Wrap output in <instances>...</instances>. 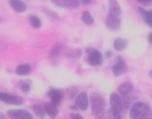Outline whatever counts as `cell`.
<instances>
[{"instance_id": "cell-30", "label": "cell", "mask_w": 152, "mask_h": 119, "mask_svg": "<svg viewBox=\"0 0 152 119\" xmlns=\"http://www.w3.org/2000/svg\"><path fill=\"white\" fill-rule=\"evenodd\" d=\"M148 39H149V42L152 44V33H151L150 35H149V37H148Z\"/></svg>"}, {"instance_id": "cell-6", "label": "cell", "mask_w": 152, "mask_h": 119, "mask_svg": "<svg viewBox=\"0 0 152 119\" xmlns=\"http://www.w3.org/2000/svg\"><path fill=\"white\" fill-rule=\"evenodd\" d=\"M7 117L11 119H32V115L24 110H9L6 113Z\"/></svg>"}, {"instance_id": "cell-19", "label": "cell", "mask_w": 152, "mask_h": 119, "mask_svg": "<svg viewBox=\"0 0 152 119\" xmlns=\"http://www.w3.org/2000/svg\"><path fill=\"white\" fill-rule=\"evenodd\" d=\"M81 20L86 25H91V24H93L94 22V19L93 15L88 11H84L82 12V14H81Z\"/></svg>"}, {"instance_id": "cell-23", "label": "cell", "mask_w": 152, "mask_h": 119, "mask_svg": "<svg viewBox=\"0 0 152 119\" xmlns=\"http://www.w3.org/2000/svg\"><path fill=\"white\" fill-rule=\"evenodd\" d=\"M61 47H62L61 43H60V42L56 43V44L53 46V48H52V50H51V53H50L51 57H57V56L60 54V52H61Z\"/></svg>"}, {"instance_id": "cell-27", "label": "cell", "mask_w": 152, "mask_h": 119, "mask_svg": "<svg viewBox=\"0 0 152 119\" xmlns=\"http://www.w3.org/2000/svg\"><path fill=\"white\" fill-rule=\"evenodd\" d=\"M136 1L143 5H150L152 3V0H136Z\"/></svg>"}, {"instance_id": "cell-28", "label": "cell", "mask_w": 152, "mask_h": 119, "mask_svg": "<svg viewBox=\"0 0 152 119\" xmlns=\"http://www.w3.org/2000/svg\"><path fill=\"white\" fill-rule=\"evenodd\" d=\"M70 119H84L83 116L80 114H71L70 115Z\"/></svg>"}, {"instance_id": "cell-13", "label": "cell", "mask_w": 152, "mask_h": 119, "mask_svg": "<svg viewBox=\"0 0 152 119\" xmlns=\"http://www.w3.org/2000/svg\"><path fill=\"white\" fill-rule=\"evenodd\" d=\"M134 90V86L131 83L129 82H125L121 84L118 87V93L123 96V97H128Z\"/></svg>"}, {"instance_id": "cell-9", "label": "cell", "mask_w": 152, "mask_h": 119, "mask_svg": "<svg viewBox=\"0 0 152 119\" xmlns=\"http://www.w3.org/2000/svg\"><path fill=\"white\" fill-rule=\"evenodd\" d=\"M109 15L115 17L122 16L121 6L117 0H109Z\"/></svg>"}, {"instance_id": "cell-1", "label": "cell", "mask_w": 152, "mask_h": 119, "mask_svg": "<svg viewBox=\"0 0 152 119\" xmlns=\"http://www.w3.org/2000/svg\"><path fill=\"white\" fill-rule=\"evenodd\" d=\"M131 119H152V109L143 102L134 103L130 110Z\"/></svg>"}, {"instance_id": "cell-24", "label": "cell", "mask_w": 152, "mask_h": 119, "mask_svg": "<svg viewBox=\"0 0 152 119\" xmlns=\"http://www.w3.org/2000/svg\"><path fill=\"white\" fill-rule=\"evenodd\" d=\"M108 114H109L110 119H122V112H120L111 107L110 108Z\"/></svg>"}, {"instance_id": "cell-22", "label": "cell", "mask_w": 152, "mask_h": 119, "mask_svg": "<svg viewBox=\"0 0 152 119\" xmlns=\"http://www.w3.org/2000/svg\"><path fill=\"white\" fill-rule=\"evenodd\" d=\"M28 20H29L30 25H31L33 28H39L41 27V20H40V19H39L37 16L31 15V16H29Z\"/></svg>"}, {"instance_id": "cell-12", "label": "cell", "mask_w": 152, "mask_h": 119, "mask_svg": "<svg viewBox=\"0 0 152 119\" xmlns=\"http://www.w3.org/2000/svg\"><path fill=\"white\" fill-rule=\"evenodd\" d=\"M127 70H128V69H127L126 64L124 61H118V62L113 66V68H112V72H113V74H114L115 76H117V77H119V76H121V75L126 73Z\"/></svg>"}, {"instance_id": "cell-20", "label": "cell", "mask_w": 152, "mask_h": 119, "mask_svg": "<svg viewBox=\"0 0 152 119\" xmlns=\"http://www.w3.org/2000/svg\"><path fill=\"white\" fill-rule=\"evenodd\" d=\"M32 110L35 113V115L38 118H43L45 115V111L44 110V108H42L39 105H34L32 106Z\"/></svg>"}, {"instance_id": "cell-3", "label": "cell", "mask_w": 152, "mask_h": 119, "mask_svg": "<svg viewBox=\"0 0 152 119\" xmlns=\"http://www.w3.org/2000/svg\"><path fill=\"white\" fill-rule=\"evenodd\" d=\"M122 24L121 17H115L111 15H107L105 19V25L108 28V29L111 31H118L120 29Z\"/></svg>"}, {"instance_id": "cell-32", "label": "cell", "mask_w": 152, "mask_h": 119, "mask_svg": "<svg viewBox=\"0 0 152 119\" xmlns=\"http://www.w3.org/2000/svg\"><path fill=\"white\" fill-rule=\"evenodd\" d=\"M71 109H72L73 110H77V109H78V108H77V105L75 104L74 106H72V107H71Z\"/></svg>"}, {"instance_id": "cell-25", "label": "cell", "mask_w": 152, "mask_h": 119, "mask_svg": "<svg viewBox=\"0 0 152 119\" xmlns=\"http://www.w3.org/2000/svg\"><path fill=\"white\" fill-rule=\"evenodd\" d=\"M77 89L75 87H70L67 90V97L69 99H73L74 97H77Z\"/></svg>"}, {"instance_id": "cell-5", "label": "cell", "mask_w": 152, "mask_h": 119, "mask_svg": "<svg viewBox=\"0 0 152 119\" xmlns=\"http://www.w3.org/2000/svg\"><path fill=\"white\" fill-rule=\"evenodd\" d=\"M90 101L88 99V95L86 92H81L78 93L75 100V104L78 108V110H86L89 106Z\"/></svg>"}, {"instance_id": "cell-8", "label": "cell", "mask_w": 152, "mask_h": 119, "mask_svg": "<svg viewBox=\"0 0 152 119\" xmlns=\"http://www.w3.org/2000/svg\"><path fill=\"white\" fill-rule=\"evenodd\" d=\"M54 4L68 9H76L80 4V0H52Z\"/></svg>"}, {"instance_id": "cell-14", "label": "cell", "mask_w": 152, "mask_h": 119, "mask_svg": "<svg viewBox=\"0 0 152 119\" xmlns=\"http://www.w3.org/2000/svg\"><path fill=\"white\" fill-rule=\"evenodd\" d=\"M9 4L17 12H24L26 11V4L22 0H9Z\"/></svg>"}, {"instance_id": "cell-29", "label": "cell", "mask_w": 152, "mask_h": 119, "mask_svg": "<svg viewBox=\"0 0 152 119\" xmlns=\"http://www.w3.org/2000/svg\"><path fill=\"white\" fill-rule=\"evenodd\" d=\"M92 0H80V4L83 5H87L89 4H91Z\"/></svg>"}, {"instance_id": "cell-10", "label": "cell", "mask_w": 152, "mask_h": 119, "mask_svg": "<svg viewBox=\"0 0 152 119\" xmlns=\"http://www.w3.org/2000/svg\"><path fill=\"white\" fill-rule=\"evenodd\" d=\"M110 107L122 112L124 110V104H123V101L122 98L120 97V95L117 94V93H112L110 99Z\"/></svg>"}, {"instance_id": "cell-33", "label": "cell", "mask_w": 152, "mask_h": 119, "mask_svg": "<svg viewBox=\"0 0 152 119\" xmlns=\"http://www.w3.org/2000/svg\"><path fill=\"white\" fill-rule=\"evenodd\" d=\"M107 53H107V56H108V57H109V56H111V54H112L111 52H107Z\"/></svg>"}, {"instance_id": "cell-7", "label": "cell", "mask_w": 152, "mask_h": 119, "mask_svg": "<svg viewBox=\"0 0 152 119\" xmlns=\"http://www.w3.org/2000/svg\"><path fill=\"white\" fill-rule=\"evenodd\" d=\"M102 54L98 50H92L88 53L87 61L92 66H98L102 63Z\"/></svg>"}, {"instance_id": "cell-26", "label": "cell", "mask_w": 152, "mask_h": 119, "mask_svg": "<svg viewBox=\"0 0 152 119\" xmlns=\"http://www.w3.org/2000/svg\"><path fill=\"white\" fill-rule=\"evenodd\" d=\"M95 119H110V118L109 114L106 111H104V112L95 116Z\"/></svg>"}, {"instance_id": "cell-34", "label": "cell", "mask_w": 152, "mask_h": 119, "mask_svg": "<svg viewBox=\"0 0 152 119\" xmlns=\"http://www.w3.org/2000/svg\"><path fill=\"white\" fill-rule=\"evenodd\" d=\"M150 77H151L152 78V70H151V71H150Z\"/></svg>"}, {"instance_id": "cell-16", "label": "cell", "mask_w": 152, "mask_h": 119, "mask_svg": "<svg viewBox=\"0 0 152 119\" xmlns=\"http://www.w3.org/2000/svg\"><path fill=\"white\" fill-rule=\"evenodd\" d=\"M138 11L141 13L143 20L149 26L152 27V10H151V11H146L145 9H143L142 7H138Z\"/></svg>"}, {"instance_id": "cell-2", "label": "cell", "mask_w": 152, "mask_h": 119, "mask_svg": "<svg viewBox=\"0 0 152 119\" xmlns=\"http://www.w3.org/2000/svg\"><path fill=\"white\" fill-rule=\"evenodd\" d=\"M90 104L92 112L94 116H97L105 111L106 101L105 99L98 93H94L90 96Z\"/></svg>"}, {"instance_id": "cell-31", "label": "cell", "mask_w": 152, "mask_h": 119, "mask_svg": "<svg viewBox=\"0 0 152 119\" xmlns=\"http://www.w3.org/2000/svg\"><path fill=\"white\" fill-rule=\"evenodd\" d=\"M0 119H6L5 116H4L2 112H0Z\"/></svg>"}, {"instance_id": "cell-17", "label": "cell", "mask_w": 152, "mask_h": 119, "mask_svg": "<svg viewBox=\"0 0 152 119\" xmlns=\"http://www.w3.org/2000/svg\"><path fill=\"white\" fill-rule=\"evenodd\" d=\"M30 71H31V67L28 64H21V65H19L16 68V69H15V73L18 76H25V75H28Z\"/></svg>"}, {"instance_id": "cell-4", "label": "cell", "mask_w": 152, "mask_h": 119, "mask_svg": "<svg viewBox=\"0 0 152 119\" xmlns=\"http://www.w3.org/2000/svg\"><path fill=\"white\" fill-rule=\"evenodd\" d=\"M0 101L12 105H22L24 103V100L22 98L6 93H0Z\"/></svg>"}, {"instance_id": "cell-15", "label": "cell", "mask_w": 152, "mask_h": 119, "mask_svg": "<svg viewBox=\"0 0 152 119\" xmlns=\"http://www.w3.org/2000/svg\"><path fill=\"white\" fill-rule=\"evenodd\" d=\"M44 110H45V113H46L49 117H51V118H56V116L59 114V110H58L56 105L53 104L52 102H51V103H49V102H48V103H45V104L44 105Z\"/></svg>"}, {"instance_id": "cell-18", "label": "cell", "mask_w": 152, "mask_h": 119, "mask_svg": "<svg viewBox=\"0 0 152 119\" xmlns=\"http://www.w3.org/2000/svg\"><path fill=\"white\" fill-rule=\"evenodd\" d=\"M127 45H128L127 40L121 37H118L114 41V48L117 51H123L124 49L126 48Z\"/></svg>"}, {"instance_id": "cell-21", "label": "cell", "mask_w": 152, "mask_h": 119, "mask_svg": "<svg viewBox=\"0 0 152 119\" xmlns=\"http://www.w3.org/2000/svg\"><path fill=\"white\" fill-rule=\"evenodd\" d=\"M19 87L23 93H28L31 88V83L28 80H21L19 83Z\"/></svg>"}, {"instance_id": "cell-11", "label": "cell", "mask_w": 152, "mask_h": 119, "mask_svg": "<svg viewBox=\"0 0 152 119\" xmlns=\"http://www.w3.org/2000/svg\"><path fill=\"white\" fill-rule=\"evenodd\" d=\"M48 96L51 100V102L54 105H59L63 98V93L61 90L58 89H52L48 93Z\"/></svg>"}]
</instances>
